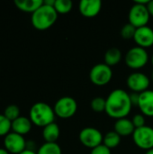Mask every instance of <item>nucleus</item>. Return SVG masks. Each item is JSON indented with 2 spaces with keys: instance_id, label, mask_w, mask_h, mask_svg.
Returning a JSON list of instances; mask_svg holds the SVG:
<instances>
[{
  "instance_id": "9d476101",
  "label": "nucleus",
  "mask_w": 153,
  "mask_h": 154,
  "mask_svg": "<svg viewBox=\"0 0 153 154\" xmlns=\"http://www.w3.org/2000/svg\"><path fill=\"white\" fill-rule=\"evenodd\" d=\"M127 87L132 92L142 93L149 89L151 80L148 76L142 72H133L130 74L126 80Z\"/></svg>"
},
{
  "instance_id": "4be33fe9",
  "label": "nucleus",
  "mask_w": 153,
  "mask_h": 154,
  "mask_svg": "<svg viewBox=\"0 0 153 154\" xmlns=\"http://www.w3.org/2000/svg\"><path fill=\"white\" fill-rule=\"evenodd\" d=\"M73 3L70 0H55L54 8L58 14H68L71 11Z\"/></svg>"
},
{
  "instance_id": "6ab92c4d",
  "label": "nucleus",
  "mask_w": 153,
  "mask_h": 154,
  "mask_svg": "<svg viewBox=\"0 0 153 154\" xmlns=\"http://www.w3.org/2000/svg\"><path fill=\"white\" fill-rule=\"evenodd\" d=\"M122 60V52L118 48H110L105 54V63L109 67L117 65Z\"/></svg>"
},
{
  "instance_id": "c756f323",
  "label": "nucleus",
  "mask_w": 153,
  "mask_h": 154,
  "mask_svg": "<svg viewBox=\"0 0 153 154\" xmlns=\"http://www.w3.org/2000/svg\"><path fill=\"white\" fill-rule=\"evenodd\" d=\"M147 7H148L151 16H153V0H150L149 4L147 5Z\"/></svg>"
},
{
  "instance_id": "0eeeda50",
  "label": "nucleus",
  "mask_w": 153,
  "mask_h": 154,
  "mask_svg": "<svg viewBox=\"0 0 153 154\" xmlns=\"http://www.w3.org/2000/svg\"><path fill=\"white\" fill-rule=\"evenodd\" d=\"M112 77V69L106 63H98L95 65L89 72V79L96 86H105L108 84L111 81Z\"/></svg>"
},
{
  "instance_id": "c85d7f7f",
  "label": "nucleus",
  "mask_w": 153,
  "mask_h": 154,
  "mask_svg": "<svg viewBox=\"0 0 153 154\" xmlns=\"http://www.w3.org/2000/svg\"><path fill=\"white\" fill-rule=\"evenodd\" d=\"M139 97H140V94H139V93L132 92V93L130 94V98H131V102H132L133 106H138Z\"/></svg>"
},
{
  "instance_id": "f03ea898",
  "label": "nucleus",
  "mask_w": 153,
  "mask_h": 154,
  "mask_svg": "<svg viewBox=\"0 0 153 154\" xmlns=\"http://www.w3.org/2000/svg\"><path fill=\"white\" fill-rule=\"evenodd\" d=\"M58 19V13L54 6L42 4L34 13L32 14L31 22L32 26L39 31H45L50 28Z\"/></svg>"
},
{
  "instance_id": "cd10ccee",
  "label": "nucleus",
  "mask_w": 153,
  "mask_h": 154,
  "mask_svg": "<svg viewBox=\"0 0 153 154\" xmlns=\"http://www.w3.org/2000/svg\"><path fill=\"white\" fill-rule=\"evenodd\" d=\"M90 154H112L111 153V150L108 149L106 146H105L104 144H101L94 149L91 150Z\"/></svg>"
},
{
  "instance_id": "f704fd0d",
  "label": "nucleus",
  "mask_w": 153,
  "mask_h": 154,
  "mask_svg": "<svg viewBox=\"0 0 153 154\" xmlns=\"http://www.w3.org/2000/svg\"><path fill=\"white\" fill-rule=\"evenodd\" d=\"M151 80H152V82H153V71H152V73H151Z\"/></svg>"
},
{
  "instance_id": "dca6fc26",
  "label": "nucleus",
  "mask_w": 153,
  "mask_h": 154,
  "mask_svg": "<svg viewBox=\"0 0 153 154\" xmlns=\"http://www.w3.org/2000/svg\"><path fill=\"white\" fill-rule=\"evenodd\" d=\"M32 123L30 118L25 116H19L17 119L12 122V131L20 135L27 134L32 129Z\"/></svg>"
},
{
  "instance_id": "c9c22d12",
  "label": "nucleus",
  "mask_w": 153,
  "mask_h": 154,
  "mask_svg": "<svg viewBox=\"0 0 153 154\" xmlns=\"http://www.w3.org/2000/svg\"><path fill=\"white\" fill-rule=\"evenodd\" d=\"M151 63H152V65H153V54H152V58H151Z\"/></svg>"
},
{
  "instance_id": "f8f14e48",
  "label": "nucleus",
  "mask_w": 153,
  "mask_h": 154,
  "mask_svg": "<svg viewBox=\"0 0 153 154\" xmlns=\"http://www.w3.org/2000/svg\"><path fill=\"white\" fill-rule=\"evenodd\" d=\"M133 40L139 47L143 49L151 47L153 45V29L148 25L137 28Z\"/></svg>"
},
{
  "instance_id": "f257e3e1",
  "label": "nucleus",
  "mask_w": 153,
  "mask_h": 154,
  "mask_svg": "<svg viewBox=\"0 0 153 154\" xmlns=\"http://www.w3.org/2000/svg\"><path fill=\"white\" fill-rule=\"evenodd\" d=\"M106 100V113L116 120L127 117L133 107L130 94L121 88L113 90Z\"/></svg>"
},
{
  "instance_id": "2eb2a0df",
  "label": "nucleus",
  "mask_w": 153,
  "mask_h": 154,
  "mask_svg": "<svg viewBox=\"0 0 153 154\" xmlns=\"http://www.w3.org/2000/svg\"><path fill=\"white\" fill-rule=\"evenodd\" d=\"M114 131L117 133L121 137L129 136L131 134L133 135V132L135 131V127L132 120L125 117V118H121V119L116 120L115 126H114Z\"/></svg>"
},
{
  "instance_id": "72a5a7b5",
  "label": "nucleus",
  "mask_w": 153,
  "mask_h": 154,
  "mask_svg": "<svg viewBox=\"0 0 153 154\" xmlns=\"http://www.w3.org/2000/svg\"><path fill=\"white\" fill-rule=\"evenodd\" d=\"M145 154H153V149H151V150L147 151V152H146V153H145Z\"/></svg>"
},
{
  "instance_id": "f3484780",
  "label": "nucleus",
  "mask_w": 153,
  "mask_h": 154,
  "mask_svg": "<svg viewBox=\"0 0 153 154\" xmlns=\"http://www.w3.org/2000/svg\"><path fill=\"white\" fill-rule=\"evenodd\" d=\"M60 127L56 123H51L46 125L42 130V137L45 143H56L60 137Z\"/></svg>"
},
{
  "instance_id": "b1692460",
  "label": "nucleus",
  "mask_w": 153,
  "mask_h": 154,
  "mask_svg": "<svg viewBox=\"0 0 153 154\" xmlns=\"http://www.w3.org/2000/svg\"><path fill=\"white\" fill-rule=\"evenodd\" d=\"M4 116L11 122L14 121L20 116V109L16 105H9L4 112Z\"/></svg>"
},
{
  "instance_id": "473e14b6",
  "label": "nucleus",
  "mask_w": 153,
  "mask_h": 154,
  "mask_svg": "<svg viewBox=\"0 0 153 154\" xmlns=\"http://www.w3.org/2000/svg\"><path fill=\"white\" fill-rule=\"evenodd\" d=\"M0 154H9L5 148H0Z\"/></svg>"
},
{
  "instance_id": "4468645a",
  "label": "nucleus",
  "mask_w": 153,
  "mask_h": 154,
  "mask_svg": "<svg viewBox=\"0 0 153 154\" xmlns=\"http://www.w3.org/2000/svg\"><path fill=\"white\" fill-rule=\"evenodd\" d=\"M138 107L145 116H153V90L148 89L140 93Z\"/></svg>"
},
{
  "instance_id": "6e6552de",
  "label": "nucleus",
  "mask_w": 153,
  "mask_h": 154,
  "mask_svg": "<svg viewBox=\"0 0 153 154\" xmlns=\"http://www.w3.org/2000/svg\"><path fill=\"white\" fill-rule=\"evenodd\" d=\"M133 140L140 149L146 152L153 149V128L148 125L136 128L133 134Z\"/></svg>"
},
{
  "instance_id": "bb28decb",
  "label": "nucleus",
  "mask_w": 153,
  "mask_h": 154,
  "mask_svg": "<svg viewBox=\"0 0 153 154\" xmlns=\"http://www.w3.org/2000/svg\"><path fill=\"white\" fill-rule=\"evenodd\" d=\"M132 122H133V124L135 129L146 125H145V117H144V116H143L142 114H137V115H135V116L133 117Z\"/></svg>"
},
{
  "instance_id": "393cba45",
  "label": "nucleus",
  "mask_w": 153,
  "mask_h": 154,
  "mask_svg": "<svg viewBox=\"0 0 153 154\" xmlns=\"http://www.w3.org/2000/svg\"><path fill=\"white\" fill-rule=\"evenodd\" d=\"M12 130V122L8 120L4 114H0V136H5Z\"/></svg>"
},
{
  "instance_id": "412c9836",
  "label": "nucleus",
  "mask_w": 153,
  "mask_h": 154,
  "mask_svg": "<svg viewBox=\"0 0 153 154\" xmlns=\"http://www.w3.org/2000/svg\"><path fill=\"white\" fill-rule=\"evenodd\" d=\"M37 154H62L57 143H45L38 150Z\"/></svg>"
},
{
  "instance_id": "39448f33",
  "label": "nucleus",
  "mask_w": 153,
  "mask_h": 154,
  "mask_svg": "<svg viewBox=\"0 0 153 154\" xmlns=\"http://www.w3.org/2000/svg\"><path fill=\"white\" fill-rule=\"evenodd\" d=\"M53 109L57 116L62 119H68L76 114L78 103L71 97H63L56 101Z\"/></svg>"
},
{
  "instance_id": "423d86ee",
  "label": "nucleus",
  "mask_w": 153,
  "mask_h": 154,
  "mask_svg": "<svg viewBox=\"0 0 153 154\" xmlns=\"http://www.w3.org/2000/svg\"><path fill=\"white\" fill-rule=\"evenodd\" d=\"M150 17L151 14L147 5L137 3H134V5L131 7L128 14L129 23L133 24L136 28L146 26L150 21Z\"/></svg>"
},
{
  "instance_id": "20e7f679",
  "label": "nucleus",
  "mask_w": 153,
  "mask_h": 154,
  "mask_svg": "<svg viewBox=\"0 0 153 154\" xmlns=\"http://www.w3.org/2000/svg\"><path fill=\"white\" fill-rule=\"evenodd\" d=\"M124 61L127 67L133 69H140L146 66L149 61L147 51L142 47L135 46L131 48L125 54Z\"/></svg>"
},
{
  "instance_id": "1a4fd4ad",
  "label": "nucleus",
  "mask_w": 153,
  "mask_h": 154,
  "mask_svg": "<svg viewBox=\"0 0 153 154\" xmlns=\"http://www.w3.org/2000/svg\"><path fill=\"white\" fill-rule=\"evenodd\" d=\"M104 135L102 133L94 127L83 128L79 133V141L87 148L94 149L103 144Z\"/></svg>"
},
{
  "instance_id": "7c9ffc66",
  "label": "nucleus",
  "mask_w": 153,
  "mask_h": 154,
  "mask_svg": "<svg viewBox=\"0 0 153 154\" xmlns=\"http://www.w3.org/2000/svg\"><path fill=\"white\" fill-rule=\"evenodd\" d=\"M43 4H45L47 5H50V6H54L55 0H45V1H43Z\"/></svg>"
},
{
  "instance_id": "a211bd4d",
  "label": "nucleus",
  "mask_w": 153,
  "mask_h": 154,
  "mask_svg": "<svg viewBox=\"0 0 153 154\" xmlns=\"http://www.w3.org/2000/svg\"><path fill=\"white\" fill-rule=\"evenodd\" d=\"M43 4L42 0H15L14 5L16 7L26 13H34Z\"/></svg>"
},
{
  "instance_id": "aec40b11",
  "label": "nucleus",
  "mask_w": 153,
  "mask_h": 154,
  "mask_svg": "<svg viewBox=\"0 0 153 154\" xmlns=\"http://www.w3.org/2000/svg\"><path fill=\"white\" fill-rule=\"evenodd\" d=\"M121 143V136L115 131L108 132L103 139V144L108 149H114L117 147Z\"/></svg>"
},
{
  "instance_id": "ddd939ff",
  "label": "nucleus",
  "mask_w": 153,
  "mask_h": 154,
  "mask_svg": "<svg viewBox=\"0 0 153 154\" xmlns=\"http://www.w3.org/2000/svg\"><path fill=\"white\" fill-rule=\"evenodd\" d=\"M80 14L87 18L96 16L102 9V2L100 0H82L78 5Z\"/></svg>"
},
{
  "instance_id": "7ed1b4c3",
  "label": "nucleus",
  "mask_w": 153,
  "mask_h": 154,
  "mask_svg": "<svg viewBox=\"0 0 153 154\" xmlns=\"http://www.w3.org/2000/svg\"><path fill=\"white\" fill-rule=\"evenodd\" d=\"M55 116L54 109L44 102L35 103L29 112L30 120L33 125L39 127H45L46 125L54 123Z\"/></svg>"
},
{
  "instance_id": "a878e982",
  "label": "nucleus",
  "mask_w": 153,
  "mask_h": 154,
  "mask_svg": "<svg viewBox=\"0 0 153 154\" xmlns=\"http://www.w3.org/2000/svg\"><path fill=\"white\" fill-rule=\"evenodd\" d=\"M136 29H137L136 27H134L133 24L128 23L124 24L123 26V28L121 29V36L125 40L133 39Z\"/></svg>"
},
{
  "instance_id": "5701e85b",
  "label": "nucleus",
  "mask_w": 153,
  "mask_h": 154,
  "mask_svg": "<svg viewBox=\"0 0 153 154\" xmlns=\"http://www.w3.org/2000/svg\"><path fill=\"white\" fill-rule=\"evenodd\" d=\"M90 106L93 111L96 113H101V112H106V100L103 97H96L92 99L90 103Z\"/></svg>"
},
{
  "instance_id": "2f4dec72",
  "label": "nucleus",
  "mask_w": 153,
  "mask_h": 154,
  "mask_svg": "<svg viewBox=\"0 0 153 154\" xmlns=\"http://www.w3.org/2000/svg\"><path fill=\"white\" fill-rule=\"evenodd\" d=\"M20 154H37V152H35L34 151H31V150H24L23 152H21Z\"/></svg>"
},
{
  "instance_id": "9b49d317",
  "label": "nucleus",
  "mask_w": 153,
  "mask_h": 154,
  "mask_svg": "<svg viewBox=\"0 0 153 154\" xmlns=\"http://www.w3.org/2000/svg\"><path fill=\"white\" fill-rule=\"evenodd\" d=\"M26 141L23 135L15 134L14 132L9 133L5 136L4 145L5 149L12 154H20L26 150Z\"/></svg>"
}]
</instances>
